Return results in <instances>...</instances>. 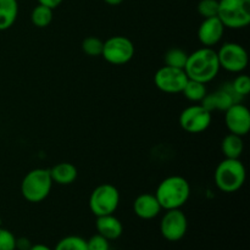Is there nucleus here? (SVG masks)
<instances>
[{
    "instance_id": "1",
    "label": "nucleus",
    "mask_w": 250,
    "mask_h": 250,
    "mask_svg": "<svg viewBox=\"0 0 250 250\" xmlns=\"http://www.w3.org/2000/svg\"><path fill=\"white\" fill-rule=\"evenodd\" d=\"M183 70L188 80L198 81L204 84L211 82L217 77L221 70L216 50L202 46L192 54H188L187 62Z\"/></svg>"
},
{
    "instance_id": "2",
    "label": "nucleus",
    "mask_w": 250,
    "mask_h": 250,
    "mask_svg": "<svg viewBox=\"0 0 250 250\" xmlns=\"http://www.w3.org/2000/svg\"><path fill=\"white\" fill-rule=\"evenodd\" d=\"M190 185L185 177L168 176L158 185L155 197L163 210L181 209L190 198Z\"/></svg>"
},
{
    "instance_id": "3",
    "label": "nucleus",
    "mask_w": 250,
    "mask_h": 250,
    "mask_svg": "<svg viewBox=\"0 0 250 250\" xmlns=\"http://www.w3.org/2000/svg\"><path fill=\"white\" fill-rule=\"evenodd\" d=\"M247 170L241 159H227L220 161L214 173L216 187L224 193H234L243 187Z\"/></svg>"
},
{
    "instance_id": "4",
    "label": "nucleus",
    "mask_w": 250,
    "mask_h": 250,
    "mask_svg": "<svg viewBox=\"0 0 250 250\" xmlns=\"http://www.w3.org/2000/svg\"><path fill=\"white\" fill-rule=\"evenodd\" d=\"M53 185L49 168H34L22 180L21 194L27 202L41 203L49 197Z\"/></svg>"
},
{
    "instance_id": "5",
    "label": "nucleus",
    "mask_w": 250,
    "mask_h": 250,
    "mask_svg": "<svg viewBox=\"0 0 250 250\" xmlns=\"http://www.w3.org/2000/svg\"><path fill=\"white\" fill-rule=\"evenodd\" d=\"M217 17L225 28H246L250 23V0H219Z\"/></svg>"
},
{
    "instance_id": "6",
    "label": "nucleus",
    "mask_w": 250,
    "mask_h": 250,
    "mask_svg": "<svg viewBox=\"0 0 250 250\" xmlns=\"http://www.w3.org/2000/svg\"><path fill=\"white\" fill-rule=\"evenodd\" d=\"M120 204V192L114 185L103 183L95 187L90 193L89 210L95 216L114 214Z\"/></svg>"
},
{
    "instance_id": "7",
    "label": "nucleus",
    "mask_w": 250,
    "mask_h": 250,
    "mask_svg": "<svg viewBox=\"0 0 250 250\" xmlns=\"http://www.w3.org/2000/svg\"><path fill=\"white\" fill-rule=\"evenodd\" d=\"M102 56L106 62L121 66L129 62L134 56V44L124 36H114L104 42Z\"/></svg>"
},
{
    "instance_id": "8",
    "label": "nucleus",
    "mask_w": 250,
    "mask_h": 250,
    "mask_svg": "<svg viewBox=\"0 0 250 250\" xmlns=\"http://www.w3.org/2000/svg\"><path fill=\"white\" fill-rule=\"evenodd\" d=\"M217 53L220 67L231 73H242L249 62L248 51L243 45L229 42L220 46Z\"/></svg>"
},
{
    "instance_id": "9",
    "label": "nucleus",
    "mask_w": 250,
    "mask_h": 250,
    "mask_svg": "<svg viewBox=\"0 0 250 250\" xmlns=\"http://www.w3.org/2000/svg\"><path fill=\"white\" fill-rule=\"evenodd\" d=\"M212 121L211 112L205 109L202 104L190 105L180 114V126L183 131L192 134L202 133L207 131Z\"/></svg>"
},
{
    "instance_id": "10",
    "label": "nucleus",
    "mask_w": 250,
    "mask_h": 250,
    "mask_svg": "<svg viewBox=\"0 0 250 250\" xmlns=\"http://www.w3.org/2000/svg\"><path fill=\"white\" fill-rule=\"evenodd\" d=\"M188 229V220L181 209L165 210L160 221V232L168 242H178L186 236Z\"/></svg>"
},
{
    "instance_id": "11",
    "label": "nucleus",
    "mask_w": 250,
    "mask_h": 250,
    "mask_svg": "<svg viewBox=\"0 0 250 250\" xmlns=\"http://www.w3.org/2000/svg\"><path fill=\"white\" fill-rule=\"evenodd\" d=\"M188 77L182 68L163 66L156 71L154 76V83L159 90L167 94H178L182 93Z\"/></svg>"
},
{
    "instance_id": "12",
    "label": "nucleus",
    "mask_w": 250,
    "mask_h": 250,
    "mask_svg": "<svg viewBox=\"0 0 250 250\" xmlns=\"http://www.w3.org/2000/svg\"><path fill=\"white\" fill-rule=\"evenodd\" d=\"M225 125L229 133L244 137L250 131V111L246 105L234 103L225 111Z\"/></svg>"
},
{
    "instance_id": "13",
    "label": "nucleus",
    "mask_w": 250,
    "mask_h": 250,
    "mask_svg": "<svg viewBox=\"0 0 250 250\" xmlns=\"http://www.w3.org/2000/svg\"><path fill=\"white\" fill-rule=\"evenodd\" d=\"M241 99L242 98L237 95L232 89L231 83H229L215 92L208 93L204 99L202 100V105L210 112L226 111L234 103L241 102Z\"/></svg>"
},
{
    "instance_id": "14",
    "label": "nucleus",
    "mask_w": 250,
    "mask_h": 250,
    "mask_svg": "<svg viewBox=\"0 0 250 250\" xmlns=\"http://www.w3.org/2000/svg\"><path fill=\"white\" fill-rule=\"evenodd\" d=\"M224 33L225 26L216 16L203 20L198 28L197 36L203 45L207 48H212L221 42V39L224 38Z\"/></svg>"
},
{
    "instance_id": "15",
    "label": "nucleus",
    "mask_w": 250,
    "mask_h": 250,
    "mask_svg": "<svg viewBox=\"0 0 250 250\" xmlns=\"http://www.w3.org/2000/svg\"><path fill=\"white\" fill-rule=\"evenodd\" d=\"M161 207L156 199L155 194L143 193L138 195L133 202V211L139 219L153 220L159 216L161 212Z\"/></svg>"
},
{
    "instance_id": "16",
    "label": "nucleus",
    "mask_w": 250,
    "mask_h": 250,
    "mask_svg": "<svg viewBox=\"0 0 250 250\" xmlns=\"http://www.w3.org/2000/svg\"><path fill=\"white\" fill-rule=\"evenodd\" d=\"M95 227H97L98 233L106 238L107 241H116L124 232L122 222L114 214L98 216Z\"/></svg>"
},
{
    "instance_id": "17",
    "label": "nucleus",
    "mask_w": 250,
    "mask_h": 250,
    "mask_svg": "<svg viewBox=\"0 0 250 250\" xmlns=\"http://www.w3.org/2000/svg\"><path fill=\"white\" fill-rule=\"evenodd\" d=\"M49 170L53 182L59 186L72 185L78 177L77 167L71 163H59Z\"/></svg>"
},
{
    "instance_id": "18",
    "label": "nucleus",
    "mask_w": 250,
    "mask_h": 250,
    "mask_svg": "<svg viewBox=\"0 0 250 250\" xmlns=\"http://www.w3.org/2000/svg\"><path fill=\"white\" fill-rule=\"evenodd\" d=\"M19 16L17 0H0V32L11 28Z\"/></svg>"
},
{
    "instance_id": "19",
    "label": "nucleus",
    "mask_w": 250,
    "mask_h": 250,
    "mask_svg": "<svg viewBox=\"0 0 250 250\" xmlns=\"http://www.w3.org/2000/svg\"><path fill=\"white\" fill-rule=\"evenodd\" d=\"M244 142L243 137L237 134L229 133L224 137L221 142V151L225 158L227 159H239L243 154Z\"/></svg>"
},
{
    "instance_id": "20",
    "label": "nucleus",
    "mask_w": 250,
    "mask_h": 250,
    "mask_svg": "<svg viewBox=\"0 0 250 250\" xmlns=\"http://www.w3.org/2000/svg\"><path fill=\"white\" fill-rule=\"evenodd\" d=\"M54 10L48 6L38 4L37 6L33 7L31 12V22L33 26L38 27V28H45L53 21V14Z\"/></svg>"
},
{
    "instance_id": "21",
    "label": "nucleus",
    "mask_w": 250,
    "mask_h": 250,
    "mask_svg": "<svg viewBox=\"0 0 250 250\" xmlns=\"http://www.w3.org/2000/svg\"><path fill=\"white\" fill-rule=\"evenodd\" d=\"M182 93L186 97V99H188L189 102L202 103V100L204 99L205 95L208 94L207 84H204V83L202 82H198V81L188 80L185 88H183Z\"/></svg>"
},
{
    "instance_id": "22",
    "label": "nucleus",
    "mask_w": 250,
    "mask_h": 250,
    "mask_svg": "<svg viewBox=\"0 0 250 250\" xmlns=\"http://www.w3.org/2000/svg\"><path fill=\"white\" fill-rule=\"evenodd\" d=\"M188 54L185 50L180 48H172L170 50L166 51L165 56H164V61H165L166 66L176 68H185L186 62H187Z\"/></svg>"
},
{
    "instance_id": "23",
    "label": "nucleus",
    "mask_w": 250,
    "mask_h": 250,
    "mask_svg": "<svg viewBox=\"0 0 250 250\" xmlns=\"http://www.w3.org/2000/svg\"><path fill=\"white\" fill-rule=\"evenodd\" d=\"M53 250H88L87 241L80 236H66L58 242Z\"/></svg>"
},
{
    "instance_id": "24",
    "label": "nucleus",
    "mask_w": 250,
    "mask_h": 250,
    "mask_svg": "<svg viewBox=\"0 0 250 250\" xmlns=\"http://www.w3.org/2000/svg\"><path fill=\"white\" fill-rule=\"evenodd\" d=\"M103 45H104V42L98 37H87L82 42V50L85 55L97 58V56H102Z\"/></svg>"
},
{
    "instance_id": "25",
    "label": "nucleus",
    "mask_w": 250,
    "mask_h": 250,
    "mask_svg": "<svg viewBox=\"0 0 250 250\" xmlns=\"http://www.w3.org/2000/svg\"><path fill=\"white\" fill-rule=\"evenodd\" d=\"M197 10L203 19L216 17L219 12V0H200L198 2Z\"/></svg>"
},
{
    "instance_id": "26",
    "label": "nucleus",
    "mask_w": 250,
    "mask_h": 250,
    "mask_svg": "<svg viewBox=\"0 0 250 250\" xmlns=\"http://www.w3.org/2000/svg\"><path fill=\"white\" fill-rule=\"evenodd\" d=\"M232 89L241 98L247 97L250 93V78L246 73H239L231 83Z\"/></svg>"
},
{
    "instance_id": "27",
    "label": "nucleus",
    "mask_w": 250,
    "mask_h": 250,
    "mask_svg": "<svg viewBox=\"0 0 250 250\" xmlns=\"http://www.w3.org/2000/svg\"><path fill=\"white\" fill-rule=\"evenodd\" d=\"M0 250H16V237L2 227H0Z\"/></svg>"
},
{
    "instance_id": "28",
    "label": "nucleus",
    "mask_w": 250,
    "mask_h": 250,
    "mask_svg": "<svg viewBox=\"0 0 250 250\" xmlns=\"http://www.w3.org/2000/svg\"><path fill=\"white\" fill-rule=\"evenodd\" d=\"M87 248L88 250H110V241L97 233L88 239Z\"/></svg>"
},
{
    "instance_id": "29",
    "label": "nucleus",
    "mask_w": 250,
    "mask_h": 250,
    "mask_svg": "<svg viewBox=\"0 0 250 250\" xmlns=\"http://www.w3.org/2000/svg\"><path fill=\"white\" fill-rule=\"evenodd\" d=\"M32 247L31 241L26 237H21V238H16V249L17 250H28Z\"/></svg>"
},
{
    "instance_id": "30",
    "label": "nucleus",
    "mask_w": 250,
    "mask_h": 250,
    "mask_svg": "<svg viewBox=\"0 0 250 250\" xmlns=\"http://www.w3.org/2000/svg\"><path fill=\"white\" fill-rule=\"evenodd\" d=\"M63 0H38V4H42L44 5V6H48L50 7V9H56L58 6H60L61 2H62Z\"/></svg>"
},
{
    "instance_id": "31",
    "label": "nucleus",
    "mask_w": 250,
    "mask_h": 250,
    "mask_svg": "<svg viewBox=\"0 0 250 250\" xmlns=\"http://www.w3.org/2000/svg\"><path fill=\"white\" fill-rule=\"evenodd\" d=\"M28 250H53L50 247L45 246V244H32V247Z\"/></svg>"
},
{
    "instance_id": "32",
    "label": "nucleus",
    "mask_w": 250,
    "mask_h": 250,
    "mask_svg": "<svg viewBox=\"0 0 250 250\" xmlns=\"http://www.w3.org/2000/svg\"><path fill=\"white\" fill-rule=\"evenodd\" d=\"M107 5H111V6H117V5L122 4L124 0H104Z\"/></svg>"
},
{
    "instance_id": "33",
    "label": "nucleus",
    "mask_w": 250,
    "mask_h": 250,
    "mask_svg": "<svg viewBox=\"0 0 250 250\" xmlns=\"http://www.w3.org/2000/svg\"><path fill=\"white\" fill-rule=\"evenodd\" d=\"M0 224H1V220H0Z\"/></svg>"
}]
</instances>
